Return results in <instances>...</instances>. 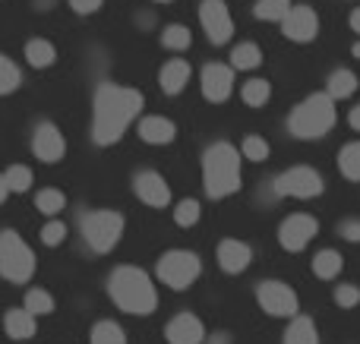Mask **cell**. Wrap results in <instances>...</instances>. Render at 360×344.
Segmentation results:
<instances>
[{
	"mask_svg": "<svg viewBox=\"0 0 360 344\" xmlns=\"http://www.w3.org/2000/svg\"><path fill=\"white\" fill-rule=\"evenodd\" d=\"M143 111V92L127 86L105 82L92 101V139L95 145H114L127 133V126Z\"/></svg>",
	"mask_w": 360,
	"mask_h": 344,
	"instance_id": "obj_1",
	"label": "cell"
},
{
	"mask_svg": "<svg viewBox=\"0 0 360 344\" xmlns=\"http://www.w3.org/2000/svg\"><path fill=\"white\" fill-rule=\"evenodd\" d=\"M108 294L124 313L130 316H149L158 307V291L152 278L136 265H120L108 278Z\"/></svg>",
	"mask_w": 360,
	"mask_h": 344,
	"instance_id": "obj_2",
	"label": "cell"
},
{
	"mask_svg": "<svg viewBox=\"0 0 360 344\" xmlns=\"http://www.w3.org/2000/svg\"><path fill=\"white\" fill-rule=\"evenodd\" d=\"M202 187L209 199H224L240 190V155L231 143H212L202 152Z\"/></svg>",
	"mask_w": 360,
	"mask_h": 344,
	"instance_id": "obj_3",
	"label": "cell"
},
{
	"mask_svg": "<svg viewBox=\"0 0 360 344\" xmlns=\"http://www.w3.org/2000/svg\"><path fill=\"white\" fill-rule=\"evenodd\" d=\"M335 126V101L326 92H313L288 117V130L297 139H323Z\"/></svg>",
	"mask_w": 360,
	"mask_h": 344,
	"instance_id": "obj_4",
	"label": "cell"
},
{
	"mask_svg": "<svg viewBox=\"0 0 360 344\" xmlns=\"http://www.w3.org/2000/svg\"><path fill=\"white\" fill-rule=\"evenodd\" d=\"M35 275V253L16 231H0V278L25 284Z\"/></svg>",
	"mask_w": 360,
	"mask_h": 344,
	"instance_id": "obj_5",
	"label": "cell"
},
{
	"mask_svg": "<svg viewBox=\"0 0 360 344\" xmlns=\"http://www.w3.org/2000/svg\"><path fill=\"white\" fill-rule=\"evenodd\" d=\"M124 237V215L111 209L82 215V240L92 253H111Z\"/></svg>",
	"mask_w": 360,
	"mask_h": 344,
	"instance_id": "obj_6",
	"label": "cell"
},
{
	"mask_svg": "<svg viewBox=\"0 0 360 344\" xmlns=\"http://www.w3.org/2000/svg\"><path fill=\"white\" fill-rule=\"evenodd\" d=\"M158 282L168 284L171 291H186L202 272V263L193 250H168L155 265Z\"/></svg>",
	"mask_w": 360,
	"mask_h": 344,
	"instance_id": "obj_7",
	"label": "cell"
},
{
	"mask_svg": "<svg viewBox=\"0 0 360 344\" xmlns=\"http://www.w3.org/2000/svg\"><path fill=\"white\" fill-rule=\"evenodd\" d=\"M326 183L319 177V171L297 164V168H288L275 177L272 193L275 196H294V199H313V196H323Z\"/></svg>",
	"mask_w": 360,
	"mask_h": 344,
	"instance_id": "obj_8",
	"label": "cell"
},
{
	"mask_svg": "<svg viewBox=\"0 0 360 344\" xmlns=\"http://www.w3.org/2000/svg\"><path fill=\"white\" fill-rule=\"evenodd\" d=\"M256 300L259 307L266 310L269 316H300V300H297V291L291 284L278 282V278H266V282L256 284Z\"/></svg>",
	"mask_w": 360,
	"mask_h": 344,
	"instance_id": "obj_9",
	"label": "cell"
},
{
	"mask_svg": "<svg viewBox=\"0 0 360 344\" xmlns=\"http://www.w3.org/2000/svg\"><path fill=\"white\" fill-rule=\"evenodd\" d=\"M199 22L212 44H228L234 35V19L224 0H202L199 4Z\"/></svg>",
	"mask_w": 360,
	"mask_h": 344,
	"instance_id": "obj_10",
	"label": "cell"
},
{
	"mask_svg": "<svg viewBox=\"0 0 360 344\" xmlns=\"http://www.w3.org/2000/svg\"><path fill=\"white\" fill-rule=\"evenodd\" d=\"M316 234H319V221L313 218V215L297 212V215H288L278 225V244L285 246L288 253H300Z\"/></svg>",
	"mask_w": 360,
	"mask_h": 344,
	"instance_id": "obj_11",
	"label": "cell"
},
{
	"mask_svg": "<svg viewBox=\"0 0 360 344\" xmlns=\"http://www.w3.org/2000/svg\"><path fill=\"white\" fill-rule=\"evenodd\" d=\"M281 32H285L288 41H297V44H307V41H316L319 35V16L313 6L307 4H297L288 10V16L281 19Z\"/></svg>",
	"mask_w": 360,
	"mask_h": 344,
	"instance_id": "obj_12",
	"label": "cell"
},
{
	"mask_svg": "<svg viewBox=\"0 0 360 344\" xmlns=\"http://www.w3.org/2000/svg\"><path fill=\"white\" fill-rule=\"evenodd\" d=\"M199 86H202V98L212 105H221L231 98L234 92V70L228 63H205L202 76H199Z\"/></svg>",
	"mask_w": 360,
	"mask_h": 344,
	"instance_id": "obj_13",
	"label": "cell"
},
{
	"mask_svg": "<svg viewBox=\"0 0 360 344\" xmlns=\"http://www.w3.org/2000/svg\"><path fill=\"white\" fill-rule=\"evenodd\" d=\"M133 190L149 209H168L171 206V187L158 171H139L133 177Z\"/></svg>",
	"mask_w": 360,
	"mask_h": 344,
	"instance_id": "obj_14",
	"label": "cell"
},
{
	"mask_svg": "<svg viewBox=\"0 0 360 344\" xmlns=\"http://www.w3.org/2000/svg\"><path fill=\"white\" fill-rule=\"evenodd\" d=\"M32 152L35 158H41L44 164H57L63 155H67V139L57 130L54 124H38L35 136H32Z\"/></svg>",
	"mask_w": 360,
	"mask_h": 344,
	"instance_id": "obj_15",
	"label": "cell"
},
{
	"mask_svg": "<svg viewBox=\"0 0 360 344\" xmlns=\"http://www.w3.org/2000/svg\"><path fill=\"white\" fill-rule=\"evenodd\" d=\"M165 338H168V344H202L205 341V326H202L199 316L177 313L174 319L165 326Z\"/></svg>",
	"mask_w": 360,
	"mask_h": 344,
	"instance_id": "obj_16",
	"label": "cell"
},
{
	"mask_svg": "<svg viewBox=\"0 0 360 344\" xmlns=\"http://www.w3.org/2000/svg\"><path fill=\"white\" fill-rule=\"evenodd\" d=\"M253 263V250L243 240H221L218 244V265H221L228 275H240V272L250 269Z\"/></svg>",
	"mask_w": 360,
	"mask_h": 344,
	"instance_id": "obj_17",
	"label": "cell"
},
{
	"mask_svg": "<svg viewBox=\"0 0 360 344\" xmlns=\"http://www.w3.org/2000/svg\"><path fill=\"white\" fill-rule=\"evenodd\" d=\"M139 139L149 145H168L177 139V126H174V120L158 117V114L155 117H143L139 120Z\"/></svg>",
	"mask_w": 360,
	"mask_h": 344,
	"instance_id": "obj_18",
	"label": "cell"
},
{
	"mask_svg": "<svg viewBox=\"0 0 360 344\" xmlns=\"http://www.w3.org/2000/svg\"><path fill=\"white\" fill-rule=\"evenodd\" d=\"M186 82H190V63L180 60V57L168 60L158 73V86H162L165 95H180L186 88Z\"/></svg>",
	"mask_w": 360,
	"mask_h": 344,
	"instance_id": "obj_19",
	"label": "cell"
},
{
	"mask_svg": "<svg viewBox=\"0 0 360 344\" xmlns=\"http://www.w3.org/2000/svg\"><path fill=\"white\" fill-rule=\"evenodd\" d=\"M4 329H6V335H10L13 341H29V338H35L38 322H35V316H32L29 310L16 307V310H10V313L4 316Z\"/></svg>",
	"mask_w": 360,
	"mask_h": 344,
	"instance_id": "obj_20",
	"label": "cell"
},
{
	"mask_svg": "<svg viewBox=\"0 0 360 344\" xmlns=\"http://www.w3.org/2000/svg\"><path fill=\"white\" fill-rule=\"evenodd\" d=\"M357 92V76L351 70H332L329 79H326V95L332 101H342V98H351Z\"/></svg>",
	"mask_w": 360,
	"mask_h": 344,
	"instance_id": "obj_21",
	"label": "cell"
},
{
	"mask_svg": "<svg viewBox=\"0 0 360 344\" xmlns=\"http://www.w3.org/2000/svg\"><path fill=\"white\" fill-rule=\"evenodd\" d=\"M285 344H319L316 322L307 316H294L291 326L285 329Z\"/></svg>",
	"mask_w": 360,
	"mask_h": 344,
	"instance_id": "obj_22",
	"label": "cell"
},
{
	"mask_svg": "<svg viewBox=\"0 0 360 344\" xmlns=\"http://www.w3.org/2000/svg\"><path fill=\"white\" fill-rule=\"evenodd\" d=\"M345 269V259L338 250H319L316 256H313V275L323 278V282H332V278H338V272Z\"/></svg>",
	"mask_w": 360,
	"mask_h": 344,
	"instance_id": "obj_23",
	"label": "cell"
},
{
	"mask_svg": "<svg viewBox=\"0 0 360 344\" xmlns=\"http://www.w3.org/2000/svg\"><path fill=\"white\" fill-rule=\"evenodd\" d=\"M25 60H29V67L44 70L57 60V48L51 41H44V38H32V41L25 44Z\"/></svg>",
	"mask_w": 360,
	"mask_h": 344,
	"instance_id": "obj_24",
	"label": "cell"
},
{
	"mask_svg": "<svg viewBox=\"0 0 360 344\" xmlns=\"http://www.w3.org/2000/svg\"><path fill=\"white\" fill-rule=\"evenodd\" d=\"M259 63H262V51L253 41H243L231 51V70H256Z\"/></svg>",
	"mask_w": 360,
	"mask_h": 344,
	"instance_id": "obj_25",
	"label": "cell"
},
{
	"mask_svg": "<svg viewBox=\"0 0 360 344\" xmlns=\"http://www.w3.org/2000/svg\"><path fill=\"white\" fill-rule=\"evenodd\" d=\"M4 183L10 193H25V190H32V183H35V174H32L29 164H10V168L4 171Z\"/></svg>",
	"mask_w": 360,
	"mask_h": 344,
	"instance_id": "obj_26",
	"label": "cell"
},
{
	"mask_svg": "<svg viewBox=\"0 0 360 344\" xmlns=\"http://www.w3.org/2000/svg\"><path fill=\"white\" fill-rule=\"evenodd\" d=\"M240 98H243V105H250V107H262L272 98V86H269V79H247L240 88Z\"/></svg>",
	"mask_w": 360,
	"mask_h": 344,
	"instance_id": "obj_27",
	"label": "cell"
},
{
	"mask_svg": "<svg viewBox=\"0 0 360 344\" xmlns=\"http://www.w3.org/2000/svg\"><path fill=\"white\" fill-rule=\"evenodd\" d=\"M89 341L92 344H127V335L114 319H101L92 326V338Z\"/></svg>",
	"mask_w": 360,
	"mask_h": 344,
	"instance_id": "obj_28",
	"label": "cell"
},
{
	"mask_svg": "<svg viewBox=\"0 0 360 344\" xmlns=\"http://www.w3.org/2000/svg\"><path fill=\"white\" fill-rule=\"evenodd\" d=\"M162 44L168 51H186L193 44V32L186 29V25H180V22H171V25H165L162 29Z\"/></svg>",
	"mask_w": 360,
	"mask_h": 344,
	"instance_id": "obj_29",
	"label": "cell"
},
{
	"mask_svg": "<svg viewBox=\"0 0 360 344\" xmlns=\"http://www.w3.org/2000/svg\"><path fill=\"white\" fill-rule=\"evenodd\" d=\"M338 171L348 180H360V143H348L338 152Z\"/></svg>",
	"mask_w": 360,
	"mask_h": 344,
	"instance_id": "obj_30",
	"label": "cell"
},
{
	"mask_svg": "<svg viewBox=\"0 0 360 344\" xmlns=\"http://www.w3.org/2000/svg\"><path fill=\"white\" fill-rule=\"evenodd\" d=\"M291 10V0H256L253 13L256 19H266V22H281Z\"/></svg>",
	"mask_w": 360,
	"mask_h": 344,
	"instance_id": "obj_31",
	"label": "cell"
},
{
	"mask_svg": "<svg viewBox=\"0 0 360 344\" xmlns=\"http://www.w3.org/2000/svg\"><path fill=\"white\" fill-rule=\"evenodd\" d=\"M63 206H67V196H63L60 190H41V193L35 196V209H38L41 215H48V218L60 215Z\"/></svg>",
	"mask_w": 360,
	"mask_h": 344,
	"instance_id": "obj_32",
	"label": "cell"
},
{
	"mask_svg": "<svg viewBox=\"0 0 360 344\" xmlns=\"http://www.w3.org/2000/svg\"><path fill=\"white\" fill-rule=\"evenodd\" d=\"M19 82H22L19 67L6 54H0V95H13L19 88Z\"/></svg>",
	"mask_w": 360,
	"mask_h": 344,
	"instance_id": "obj_33",
	"label": "cell"
},
{
	"mask_svg": "<svg viewBox=\"0 0 360 344\" xmlns=\"http://www.w3.org/2000/svg\"><path fill=\"white\" fill-rule=\"evenodd\" d=\"M22 310H29L32 316H51L54 313V297H51L48 291H41V288H32L29 294H25V307Z\"/></svg>",
	"mask_w": 360,
	"mask_h": 344,
	"instance_id": "obj_34",
	"label": "cell"
},
{
	"mask_svg": "<svg viewBox=\"0 0 360 344\" xmlns=\"http://www.w3.org/2000/svg\"><path fill=\"white\" fill-rule=\"evenodd\" d=\"M199 215H202V209H199L196 199H180L174 206V221L180 227H193L199 221Z\"/></svg>",
	"mask_w": 360,
	"mask_h": 344,
	"instance_id": "obj_35",
	"label": "cell"
},
{
	"mask_svg": "<svg viewBox=\"0 0 360 344\" xmlns=\"http://www.w3.org/2000/svg\"><path fill=\"white\" fill-rule=\"evenodd\" d=\"M269 143L262 136H247L243 139V145H240V155L243 158H250V161H266L269 158Z\"/></svg>",
	"mask_w": 360,
	"mask_h": 344,
	"instance_id": "obj_36",
	"label": "cell"
},
{
	"mask_svg": "<svg viewBox=\"0 0 360 344\" xmlns=\"http://www.w3.org/2000/svg\"><path fill=\"white\" fill-rule=\"evenodd\" d=\"M63 240H67V225L63 221H48V225L41 227V244L44 246H60Z\"/></svg>",
	"mask_w": 360,
	"mask_h": 344,
	"instance_id": "obj_37",
	"label": "cell"
},
{
	"mask_svg": "<svg viewBox=\"0 0 360 344\" xmlns=\"http://www.w3.org/2000/svg\"><path fill=\"white\" fill-rule=\"evenodd\" d=\"M335 303L345 310H354L360 303V288L357 284H338L335 288Z\"/></svg>",
	"mask_w": 360,
	"mask_h": 344,
	"instance_id": "obj_38",
	"label": "cell"
},
{
	"mask_svg": "<svg viewBox=\"0 0 360 344\" xmlns=\"http://www.w3.org/2000/svg\"><path fill=\"white\" fill-rule=\"evenodd\" d=\"M338 234H342L345 240H351V244H360V218H345L342 225H338Z\"/></svg>",
	"mask_w": 360,
	"mask_h": 344,
	"instance_id": "obj_39",
	"label": "cell"
},
{
	"mask_svg": "<svg viewBox=\"0 0 360 344\" xmlns=\"http://www.w3.org/2000/svg\"><path fill=\"white\" fill-rule=\"evenodd\" d=\"M101 4L105 0H70V10L79 13V16H92V13L101 10Z\"/></svg>",
	"mask_w": 360,
	"mask_h": 344,
	"instance_id": "obj_40",
	"label": "cell"
},
{
	"mask_svg": "<svg viewBox=\"0 0 360 344\" xmlns=\"http://www.w3.org/2000/svg\"><path fill=\"white\" fill-rule=\"evenodd\" d=\"M348 124H351V130H354V133H360V105L354 107V111H351V117H348Z\"/></svg>",
	"mask_w": 360,
	"mask_h": 344,
	"instance_id": "obj_41",
	"label": "cell"
},
{
	"mask_svg": "<svg viewBox=\"0 0 360 344\" xmlns=\"http://www.w3.org/2000/svg\"><path fill=\"white\" fill-rule=\"evenodd\" d=\"M351 32H357V35H360V6L351 13Z\"/></svg>",
	"mask_w": 360,
	"mask_h": 344,
	"instance_id": "obj_42",
	"label": "cell"
},
{
	"mask_svg": "<svg viewBox=\"0 0 360 344\" xmlns=\"http://www.w3.org/2000/svg\"><path fill=\"white\" fill-rule=\"evenodd\" d=\"M209 344H231V338H228V332H218L215 341H209Z\"/></svg>",
	"mask_w": 360,
	"mask_h": 344,
	"instance_id": "obj_43",
	"label": "cell"
},
{
	"mask_svg": "<svg viewBox=\"0 0 360 344\" xmlns=\"http://www.w3.org/2000/svg\"><path fill=\"white\" fill-rule=\"evenodd\" d=\"M6 196H10V190H6V183H4V174H0V202H4Z\"/></svg>",
	"mask_w": 360,
	"mask_h": 344,
	"instance_id": "obj_44",
	"label": "cell"
},
{
	"mask_svg": "<svg viewBox=\"0 0 360 344\" xmlns=\"http://www.w3.org/2000/svg\"><path fill=\"white\" fill-rule=\"evenodd\" d=\"M351 54H354V57H357V60H360V41L354 44V48H351Z\"/></svg>",
	"mask_w": 360,
	"mask_h": 344,
	"instance_id": "obj_45",
	"label": "cell"
},
{
	"mask_svg": "<svg viewBox=\"0 0 360 344\" xmlns=\"http://www.w3.org/2000/svg\"><path fill=\"white\" fill-rule=\"evenodd\" d=\"M155 4H171V0H155Z\"/></svg>",
	"mask_w": 360,
	"mask_h": 344,
	"instance_id": "obj_46",
	"label": "cell"
}]
</instances>
